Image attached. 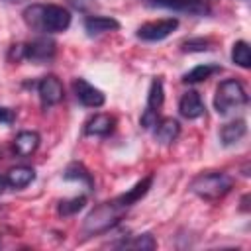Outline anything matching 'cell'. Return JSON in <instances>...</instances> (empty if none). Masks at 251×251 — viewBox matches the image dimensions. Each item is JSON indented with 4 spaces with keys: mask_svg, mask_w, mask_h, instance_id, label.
<instances>
[{
    "mask_svg": "<svg viewBox=\"0 0 251 251\" xmlns=\"http://www.w3.org/2000/svg\"><path fill=\"white\" fill-rule=\"evenodd\" d=\"M24 22L33 31L59 33L71 25V14L57 4H31L24 10Z\"/></svg>",
    "mask_w": 251,
    "mask_h": 251,
    "instance_id": "obj_1",
    "label": "cell"
},
{
    "mask_svg": "<svg viewBox=\"0 0 251 251\" xmlns=\"http://www.w3.org/2000/svg\"><path fill=\"white\" fill-rule=\"evenodd\" d=\"M127 208H124L118 198L114 200H108V202H102L100 206H96L86 218H84V224H82V229L90 235H96V233H104L108 229H112L124 216Z\"/></svg>",
    "mask_w": 251,
    "mask_h": 251,
    "instance_id": "obj_2",
    "label": "cell"
},
{
    "mask_svg": "<svg viewBox=\"0 0 251 251\" xmlns=\"http://www.w3.org/2000/svg\"><path fill=\"white\" fill-rule=\"evenodd\" d=\"M231 188H233L231 176L226 173H216V171L214 173H202V175L194 176L190 182V190L196 196L210 200V202L224 198Z\"/></svg>",
    "mask_w": 251,
    "mask_h": 251,
    "instance_id": "obj_3",
    "label": "cell"
},
{
    "mask_svg": "<svg viewBox=\"0 0 251 251\" xmlns=\"http://www.w3.org/2000/svg\"><path fill=\"white\" fill-rule=\"evenodd\" d=\"M245 104H247V92H245V88L239 80L226 78L218 84L216 96H214V106H216L218 114L226 116L229 112H235V110L243 108Z\"/></svg>",
    "mask_w": 251,
    "mask_h": 251,
    "instance_id": "obj_4",
    "label": "cell"
},
{
    "mask_svg": "<svg viewBox=\"0 0 251 251\" xmlns=\"http://www.w3.org/2000/svg\"><path fill=\"white\" fill-rule=\"evenodd\" d=\"M16 47H18V59L25 57L33 63H45L55 55V41L49 37H37L25 45H16Z\"/></svg>",
    "mask_w": 251,
    "mask_h": 251,
    "instance_id": "obj_5",
    "label": "cell"
},
{
    "mask_svg": "<svg viewBox=\"0 0 251 251\" xmlns=\"http://www.w3.org/2000/svg\"><path fill=\"white\" fill-rule=\"evenodd\" d=\"M178 27V20L176 18H163V20H155V22H147L137 29V37L143 41H161L165 37H169L175 29Z\"/></svg>",
    "mask_w": 251,
    "mask_h": 251,
    "instance_id": "obj_6",
    "label": "cell"
},
{
    "mask_svg": "<svg viewBox=\"0 0 251 251\" xmlns=\"http://www.w3.org/2000/svg\"><path fill=\"white\" fill-rule=\"evenodd\" d=\"M163 100H165V92H163V82L159 78H155L151 82V88H149V94H147V106H145V112L141 114V120L139 124L143 127H153L157 124V114L163 106Z\"/></svg>",
    "mask_w": 251,
    "mask_h": 251,
    "instance_id": "obj_7",
    "label": "cell"
},
{
    "mask_svg": "<svg viewBox=\"0 0 251 251\" xmlns=\"http://www.w3.org/2000/svg\"><path fill=\"white\" fill-rule=\"evenodd\" d=\"M73 90H75L76 100L82 106H88V108H100L106 100L104 92L100 88H96L94 84H90L88 80H84V78H75L73 80Z\"/></svg>",
    "mask_w": 251,
    "mask_h": 251,
    "instance_id": "obj_8",
    "label": "cell"
},
{
    "mask_svg": "<svg viewBox=\"0 0 251 251\" xmlns=\"http://www.w3.org/2000/svg\"><path fill=\"white\" fill-rule=\"evenodd\" d=\"M37 92H39V98H41L43 106H55L63 100V84L53 75H47L39 80Z\"/></svg>",
    "mask_w": 251,
    "mask_h": 251,
    "instance_id": "obj_9",
    "label": "cell"
},
{
    "mask_svg": "<svg viewBox=\"0 0 251 251\" xmlns=\"http://www.w3.org/2000/svg\"><path fill=\"white\" fill-rule=\"evenodd\" d=\"M204 110H206L204 102H202V98H200V94L196 90H188V92L182 94V98L178 102V112H180L182 118L196 120V118H200L204 114Z\"/></svg>",
    "mask_w": 251,
    "mask_h": 251,
    "instance_id": "obj_10",
    "label": "cell"
},
{
    "mask_svg": "<svg viewBox=\"0 0 251 251\" xmlns=\"http://www.w3.org/2000/svg\"><path fill=\"white\" fill-rule=\"evenodd\" d=\"M159 6L188 12V14H208L210 12V0H151Z\"/></svg>",
    "mask_w": 251,
    "mask_h": 251,
    "instance_id": "obj_11",
    "label": "cell"
},
{
    "mask_svg": "<svg viewBox=\"0 0 251 251\" xmlns=\"http://www.w3.org/2000/svg\"><path fill=\"white\" fill-rule=\"evenodd\" d=\"M151 182H153V175H147L145 178H141L139 182H135L127 192H124V194L116 196V198H118V202H120L124 208H131L135 202H139V200L149 192Z\"/></svg>",
    "mask_w": 251,
    "mask_h": 251,
    "instance_id": "obj_12",
    "label": "cell"
},
{
    "mask_svg": "<svg viewBox=\"0 0 251 251\" xmlns=\"http://www.w3.org/2000/svg\"><path fill=\"white\" fill-rule=\"evenodd\" d=\"M116 120L108 114H96L94 118H90L84 126V133L86 135H96V137H106L114 131Z\"/></svg>",
    "mask_w": 251,
    "mask_h": 251,
    "instance_id": "obj_13",
    "label": "cell"
},
{
    "mask_svg": "<svg viewBox=\"0 0 251 251\" xmlns=\"http://www.w3.org/2000/svg\"><path fill=\"white\" fill-rule=\"evenodd\" d=\"M120 27V22L108 16H90L84 20V31L94 37V35H102L106 31H114Z\"/></svg>",
    "mask_w": 251,
    "mask_h": 251,
    "instance_id": "obj_14",
    "label": "cell"
},
{
    "mask_svg": "<svg viewBox=\"0 0 251 251\" xmlns=\"http://www.w3.org/2000/svg\"><path fill=\"white\" fill-rule=\"evenodd\" d=\"M178 131H180V126L173 118H163L161 122L155 124V139L163 145H171L178 137Z\"/></svg>",
    "mask_w": 251,
    "mask_h": 251,
    "instance_id": "obj_15",
    "label": "cell"
},
{
    "mask_svg": "<svg viewBox=\"0 0 251 251\" xmlns=\"http://www.w3.org/2000/svg\"><path fill=\"white\" fill-rule=\"evenodd\" d=\"M33 180H35V171L31 167H14L6 175V184L12 186V188H16V190L25 188Z\"/></svg>",
    "mask_w": 251,
    "mask_h": 251,
    "instance_id": "obj_16",
    "label": "cell"
},
{
    "mask_svg": "<svg viewBox=\"0 0 251 251\" xmlns=\"http://www.w3.org/2000/svg\"><path fill=\"white\" fill-rule=\"evenodd\" d=\"M39 147V135L35 131H20L14 139V151L20 157H29Z\"/></svg>",
    "mask_w": 251,
    "mask_h": 251,
    "instance_id": "obj_17",
    "label": "cell"
},
{
    "mask_svg": "<svg viewBox=\"0 0 251 251\" xmlns=\"http://www.w3.org/2000/svg\"><path fill=\"white\" fill-rule=\"evenodd\" d=\"M245 133H247L245 122H243V120H235V122L226 124V126L220 129V139H222L224 145H233V143H237Z\"/></svg>",
    "mask_w": 251,
    "mask_h": 251,
    "instance_id": "obj_18",
    "label": "cell"
},
{
    "mask_svg": "<svg viewBox=\"0 0 251 251\" xmlns=\"http://www.w3.org/2000/svg\"><path fill=\"white\" fill-rule=\"evenodd\" d=\"M220 71H222V67L216 65V63L196 65L192 71H188V73L182 76V80H184V82H200V80H206V78H210L212 75H216V73H220Z\"/></svg>",
    "mask_w": 251,
    "mask_h": 251,
    "instance_id": "obj_19",
    "label": "cell"
},
{
    "mask_svg": "<svg viewBox=\"0 0 251 251\" xmlns=\"http://www.w3.org/2000/svg\"><path fill=\"white\" fill-rule=\"evenodd\" d=\"M231 59H233V63L239 65L241 69H249V65H251V51H249L247 41H237V43H233Z\"/></svg>",
    "mask_w": 251,
    "mask_h": 251,
    "instance_id": "obj_20",
    "label": "cell"
},
{
    "mask_svg": "<svg viewBox=\"0 0 251 251\" xmlns=\"http://www.w3.org/2000/svg\"><path fill=\"white\" fill-rule=\"evenodd\" d=\"M120 247H126V249H147V251H151V249L157 247V241H155V237L151 233H139L133 239H127V241L120 243Z\"/></svg>",
    "mask_w": 251,
    "mask_h": 251,
    "instance_id": "obj_21",
    "label": "cell"
},
{
    "mask_svg": "<svg viewBox=\"0 0 251 251\" xmlns=\"http://www.w3.org/2000/svg\"><path fill=\"white\" fill-rule=\"evenodd\" d=\"M86 204V196H75L71 200H63L59 202V214L61 216H73L76 212H80Z\"/></svg>",
    "mask_w": 251,
    "mask_h": 251,
    "instance_id": "obj_22",
    "label": "cell"
},
{
    "mask_svg": "<svg viewBox=\"0 0 251 251\" xmlns=\"http://www.w3.org/2000/svg\"><path fill=\"white\" fill-rule=\"evenodd\" d=\"M65 178H67V180H84L88 186H92L90 175H88L80 165H71V167L65 171Z\"/></svg>",
    "mask_w": 251,
    "mask_h": 251,
    "instance_id": "obj_23",
    "label": "cell"
},
{
    "mask_svg": "<svg viewBox=\"0 0 251 251\" xmlns=\"http://www.w3.org/2000/svg\"><path fill=\"white\" fill-rule=\"evenodd\" d=\"M210 45H212L210 39H202V37L188 39L182 43V51H206V49H210Z\"/></svg>",
    "mask_w": 251,
    "mask_h": 251,
    "instance_id": "obj_24",
    "label": "cell"
},
{
    "mask_svg": "<svg viewBox=\"0 0 251 251\" xmlns=\"http://www.w3.org/2000/svg\"><path fill=\"white\" fill-rule=\"evenodd\" d=\"M14 120H16V114H14V110L0 106V124H12Z\"/></svg>",
    "mask_w": 251,
    "mask_h": 251,
    "instance_id": "obj_25",
    "label": "cell"
},
{
    "mask_svg": "<svg viewBox=\"0 0 251 251\" xmlns=\"http://www.w3.org/2000/svg\"><path fill=\"white\" fill-rule=\"evenodd\" d=\"M4 186H6V178H2V176H0V194L4 192Z\"/></svg>",
    "mask_w": 251,
    "mask_h": 251,
    "instance_id": "obj_26",
    "label": "cell"
}]
</instances>
